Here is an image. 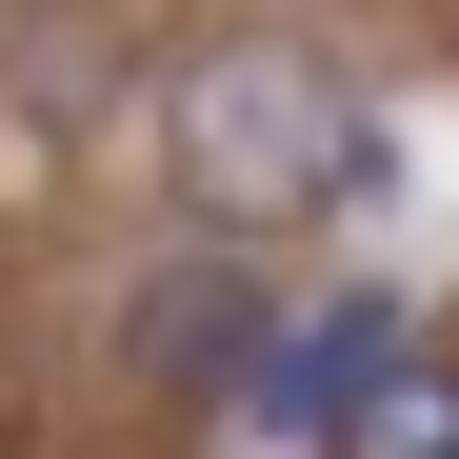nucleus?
<instances>
[{
	"instance_id": "nucleus-2",
	"label": "nucleus",
	"mask_w": 459,
	"mask_h": 459,
	"mask_svg": "<svg viewBox=\"0 0 459 459\" xmlns=\"http://www.w3.org/2000/svg\"><path fill=\"white\" fill-rule=\"evenodd\" d=\"M260 340H280V280H260L240 240H160V260L120 280V379H140V400H200V420H240Z\"/></svg>"
},
{
	"instance_id": "nucleus-3",
	"label": "nucleus",
	"mask_w": 459,
	"mask_h": 459,
	"mask_svg": "<svg viewBox=\"0 0 459 459\" xmlns=\"http://www.w3.org/2000/svg\"><path fill=\"white\" fill-rule=\"evenodd\" d=\"M420 340V299L400 280H340V299H280V340H260V379H240V439H340L359 400H379V359Z\"/></svg>"
},
{
	"instance_id": "nucleus-1",
	"label": "nucleus",
	"mask_w": 459,
	"mask_h": 459,
	"mask_svg": "<svg viewBox=\"0 0 459 459\" xmlns=\"http://www.w3.org/2000/svg\"><path fill=\"white\" fill-rule=\"evenodd\" d=\"M160 200H180V240H299V220H379L400 200V120L359 100V60L340 40H299V21H220L160 60Z\"/></svg>"
},
{
	"instance_id": "nucleus-4",
	"label": "nucleus",
	"mask_w": 459,
	"mask_h": 459,
	"mask_svg": "<svg viewBox=\"0 0 459 459\" xmlns=\"http://www.w3.org/2000/svg\"><path fill=\"white\" fill-rule=\"evenodd\" d=\"M320 459H459V340L420 320L400 359H379V400H359V420H340Z\"/></svg>"
}]
</instances>
